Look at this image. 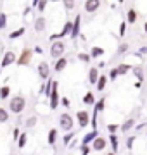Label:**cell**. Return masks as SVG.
<instances>
[{
  "mask_svg": "<svg viewBox=\"0 0 147 155\" xmlns=\"http://www.w3.org/2000/svg\"><path fill=\"white\" fill-rule=\"evenodd\" d=\"M99 136V131L97 129H92V131H88V133H85V136L81 138V145H90L94 140Z\"/></svg>",
  "mask_w": 147,
  "mask_h": 155,
  "instance_id": "4fadbf2b",
  "label": "cell"
},
{
  "mask_svg": "<svg viewBox=\"0 0 147 155\" xmlns=\"http://www.w3.org/2000/svg\"><path fill=\"white\" fill-rule=\"evenodd\" d=\"M38 76L45 81V79H49V76H50V66H49V62L42 61L38 64Z\"/></svg>",
  "mask_w": 147,
  "mask_h": 155,
  "instance_id": "9c48e42d",
  "label": "cell"
},
{
  "mask_svg": "<svg viewBox=\"0 0 147 155\" xmlns=\"http://www.w3.org/2000/svg\"><path fill=\"white\" fill-rule=\"evenodd\" d=\"M76 121H78V126L80 127H88V124H90V112H87V110H78L76 114Z\"/></svg>",
  "mask_w": 147,
  "mask_h": 155,
  "instance_id": "8992f818",
  "label": "cell"
},
{
  "mask_svg": "<svg viewBox=\"0 0 147 155\" xmlns=\"http://www.w3.org/2000/svg\"><path fill=\"white\" fill-rule=\"evenodd\" d=\"M45 26H47L45 17H36V19H35V31H36V33H42V31L45 29Z\"/></svg>",
  "mask_w": 147,
  "mask_h": 155,
  "instance_id": "e0dca14e",
  "label": "cell"
},
{
  "mask_svg": "<svg viewBox=\"0 0 147 155\" xmlns=\"http://www.w3.org/2000/svg\"><path fill=\"white\" fill-rule=\"evenodd\" d=\"M50 2H57V0H50Z\"/></svg>",
  "mask_w": 147,
  "mask_h": 155,
  "instance_id": "f907efd6",
  "label": "cell"
},
{
  "mask_svg": "<svg viewBox=\"0 0 147 155\" xmlns=\"http://www.w3.org/2000/svg\"><path fill=\"white\" fill-rule=\"evenodd\" d=\"M47 143L50 145V147H54L57 143V127H52L50 131H49V134H47Z\"/></svg>",
  "mask_w": 147,
  "mask_h": 155,
  "instance_id": "2e32d148",
  "label": "cell"
},
{
  "mask_svg": "<svg viewBox=\"0 0 147 155\" xmlns=\"http://www.w3.org/2000/svg\"><path fill=\"white\" fill-rule=\"evenodd\" d=\"M144 31H145V33H147V22H145V24H144Z\"/></svg>",
  "mask_w": 147,
  "mask_h": 155,
  "instance_id": "c3c4849f",
  "label": "cell"
},
{
  "mask_svg": "<svg viewBox=\"0 0 147 155\" xmlns=\"http://www.w3.org/2000/svg\"><path fill=\"white\" fill-rule=\"evenodd\" d=\"M85 105H95V95L92 93V91H87L83 95V100H81Z\"/></svg>",
  "mask_w": 147,
  "mask_h": 155,
  "instance_id": "ffe728a7",
  "label": "cell"
},
{
  "mask_svg": "<svg viewBox=\"0 0 147 155\" xmlns=\"http://www.w3.org/2000/svg\"><path fill=\"white\" fill-rule=\"evenodd\" d=\"M94 109H95V110H99V112L104 110V109H106V98H99V102H95Z\"/></svg>",
  "mask_w": 147,
  "mask_h": 155,
  "instance_id": "f546056e",
  "label": "cell"
},
{
  "mask_svg": "<svg viewBox=\"0 0 147 155\" xmlns=\"http://www.w3.org/2000/svg\"><path fill=\"white\" fill-rule=\"evenodd\" d=\"M140 86H142V83H140V81H137V83H135V88L140 90Z\"/></svg>",
  "mask_w": 147,
  "mask_h": 155,
  "instance_id": "bcb514c9",
  "label": "cell"
},
{
  "mask_svg": "<svg viewBox=\"0 0 147 155\" xmlns=\"http://www.w3.org/2000/svg\"><path fill=\"white\" fill-rule=\"evenodd\" d=\"M59 104H61L62 107H66V109H68V107L71 105V102H69V98H66V97H62V98H61V102H59Z\"/></svg>",
  "mask_w": 147,
  "mask_h": 155,
  "instance_id": "b9f144b4",
  "label": "cell"
},
{
  "mask_svg": "<svg viewBox=\"0 0 147 155\" xmlns=\"http://www.w3.org/2000/svg\"><path fill=\"white\" fill-rule=\"evenodd\" d=\"M26 109V98L23 95H16L14 98L9 100V112L12 114H21Z\"/></svg>",
  "mask_w": 147,
  "mask_h": 155,
  "instance_id": "6da1fadb",
  "label": "cell"
},
{
  "mask_svg": "<svg viewBox=\"0 0 147 155\" xmlns=\"http://www.w3.org/2000/svg\"><path fill=\"white\" fill-rule=\"evenodd\" d=\"M132 69H133V67L130 66V64H119L118 67H116V71H118V76H125V74H126V72H130Z\"/></svg>",
  "mask_w": 147,
  "mask_h": 155,
  "instance_id": "44dd1931",
  "label": "cell"
},
{
  "mask_svg": "<svg viewBox=\"0 0 147 155\" xmlns=\"http://www.w3.org/2000/svg\"><path fill=\"white\" fill-rule=\"evenodd\" d=\"M19 134H21V129H19V127H14V131H12V138H14V141H17Z\"/></svg>",
  "mask_w": 147,
  "mask_h": 155,
  "instance_id": "7bdbcfd3",
  "label": "cell"
},
{
  "mask_svg": "<svg viewBox=\"0 0 147 155\" xmlns=\"http://www.w3.org/2000/svg\"><path fill=\"white\" fill-rule=\"evenodd\" d=\"M47 4H49V0H40L38 5H36V9H38L40 12H43L45 11V7H47Z\"/></svg>",
  "mask_w": 147,
  "mask_h": 155,
  "instance_id": "f35d334b",
  "label": "cell"
},
{
  "mask_svg": "<svg viewBox=\"0 0 147 155\" xmlns=\"http://www.w3.org/2000/svg\"><path fill=\"white\" fill-rule=\"evenodd\" d=\"M31 57H33V50L26 47V48H23L21 55L16 59V64L17 66H29L31 64Z\"/></svg>",
  "mask_w": 147,
  "mask_h": 155,
  "instance_id": "5b68a950",
  "label": "cell"
},
{
  "mask_svg": "<svg viewBox=\"0 0 147 155\" xmlns=\"http://www.w3.org/2000/svg\"><path fill=\"white\" fill-rule=\"evenodd\" d=\"M90 145H80V152L81 155H90Z\"/></svg>",
  "mask_w": 147,
  "mask_h": 155,
  "instance_id": "8d00e7d4",
  "label": "cell"
},
{
  "mask_svg": "<svg viewBox=\"0 0 147 155\" xmlns=\"http://www.w3.org/2000/svg\"><path fill=\"white\" fill-rule=\"evenodd\" d=\"M59 127H61L62 131H73L74 129V119H73V116L71 114H61L59 116Z\"/></svg>",
  "mask_w": 147,
  "mask_h": 155,
  "instance_id": "7a4b0ae2",
  "label": "cell"
},
{
  "mask_svg": "<svg viewBox=\"0 0 147 155\" xmlns=\"http://www.w3.org/2000/svg\"><path fill=\"white\" fill-rule=\"evenodd\" d=\"M49 105H50L52 110H56L59 107V102H61V97H59V83L57 81H52V91H50V97H49Z\"/></svg>",
  "mask_w": 147,
  "mask_h": 155,
  "instance_id": "3957f363",
  "label": "cell"
},
{
  "mask_svg": "<svg viewBox=\"0 0 147 155\" xmlns=\"http://www.w3.org/2000/svg\"><path fill=\"white\" fill-rule=\"evenodd\" d=\"M135 124H137V121L133 119V117H130V119H126V121H125L123 124L119 126V131L126 134L128 131H130V129H133V127H135Z\"/></svg>",
  "mask_w": 147,
  "mask_h": 155,
  "instance_id": "7c38bea8",
  "label": "cell"
},
{
  "mask_svg": "<svg viewBox=\"0 0 147 155\" xmlns=\"http://www.w3.org/2000/svg\"><path fill=\"white\" fill-rule=\"evenodd\" d=\"M99 76H101V74H99V69H97V67H92L90 71H88V83L95 84L97 79H99Z\"/></svg>",
  "mask_w": 147,
  "mask_h": 155,
  "instance_id": "d6986e66",
  "label": "cell"
},
{
  "mask_svg": "<svg viewBox=\"0 0 147 155\" xmlns=\"http://www.w3.org/2000/svg\"><path fill=\"white\" fill-rule=\"evenodd\" d=\"M7 26V14L0 12V29H4Z\"/></svg>",
  "mask_w": 147,
  "mask_h": 155,
  "instance_id": "e575fe53",
  "label": "cell"
},
{
  "mask_svg": "<svg viewBox=\"0 0 147 155\" xmlns=\"http://www.w3.org/2000/svg\"><path fill=\"white\" fill-rule=\"evenodd\" d=\"M35 52H36V54H43V50H42V47H35Z\"/></svg>",
  "mask_w": 147,
  "mask_h": 155,
  "instance_id": "f6af8a7d",
  "label": "cell"
},
{
  "mask_svg": "<svg viewBox=\"0 0 147 155\" xmlns=\"http://www.w3.org/2000/svg\"><path fill=\"white\" fill-rule=\"evenodd\" d=\"M101 0H85V12H88V14H94L95 11H99V7H101Z\"/></svg>",
  "mask_w": 147,
  "mask_h": 155,
  "instance_id": "8fae6325",
  "label": "cell"
},
{
  "mask_svg": "<svg viewBox=\"0 0 147 155\" xmlns=\"http://www.w3.org/2000/svg\"><path fill=\"white\" fill-rule=\"evenodd\" d=\"M26 143H28V134L21 133V134H19V138H17V148H24Z\"/></svg>",
  "mask_w": 147,
  "mask_h": 155,
  "instance_id": "484cf974",
  "label": "cell"
},
{
  "mask_svg": "<svg viewBox=\"0 0 147 155\" xmlns=\"http://www.w3.org/2000/svg\"><path fill=\"white\" fill-rule=\"evenodd\" d=\"M38 2H40V0H33V4H31V5H33V7H36V5H38Z\"/></svg>",
  "mask_w": 147,
  "mask_h": 155,
  "instance_id": "7dc6e473",
  "label": "cell"
},
{
  "mask_svg": "<svg viewBox=\"0 0 147 155\" xmlns=\"http://www.w3.org/2000/svg\"><path fill=\"white\" fill-rule=\"evenodd\" d=\"M73 138H74V131H68V133H66V136H64V141H62V143L68 147V145L73 141Z\"/></svg>",
  "mask_w": 147,
  "mask_h": 155,
  "instance_id": "d6a6232c",
  "label": "cell"
},
{
  "mask_svg": "<svg viewBox=\"0 0 147 155\" xmlns=\"http://www.w3.org/2000/svg\"><path fill=\"white\" fill-rule=\"evenodd\" d=\"M137 17H138V14H137L135 9H130V11L126 12V22H128V24H133V22L137 21Z\"/></svg>",
  "mask_w": 147,
  "mask_h": 155,
  "instance_id": "603a6c76",
  "label": "cell"
},
{
  "mask_svg": "<svg viewBox=\"0 0 147 155\" xmlns=\"http://www.w3.org/2000/svg\"><path fill=\"white\" fill-rule=\"evenodd\" d=\"M36 124H38V117L36 116H29L28 119L24 121V127H26V129H31V127H35Z\"/></svg>",
  "mask_w": 147,
  "mask_h": 155,
  "instance_id": "7402d4cb",
  "label": "cell"
},
{
  "mask_svg": "<svg viewBox=\"0 0 147 155\" xmlns=\"http://www.w3.org/2000/svg\"><path fill=\"white\" fill-rule=\"evenodd\" d=\"M118 2H123V0H118Z\"/></svg>",
  "mask_w": 147,
  "mask_h": 155,
  "instance_id": "816d5d0a",
  "label": "cell"
},
{
  "mask_svg": "<svg viewBox=\"0 0 147 155\" xmlns=\"http://www.w3.org/2000/svg\"><path fill=\"white\" fill-rule=\"evenodd\" d=\"M116 78H118V71H116V67H114V69H111V71H109V76H108V79H111V81H114Z\"/></svg>",
  "mask_w": 147,
  "mask_h": 155,
  "instance_id": "60d3db41",
  "label": "cell"
},
{
  "mask_svg": "<svg viewBox=\"0 0 147 155\" xmlns=\"http://www.w3.org/2000/svg\"><path fill=\"white\" fill-rule=\"evenodd\" d=\"M64 52H66V43L61 41V40H56V41H52L50 45V55L52 59H59V57L64 55Z\"/></svg>",
  "mask_w": 147,
  "mask_h": 155,
  "instance_id": "277c9868",
  "label": "cell"
},
{
  "mask_svg": "<svg viewBox=\"0 0 147 155\" xmlns=\"http://www.w3.org/2000/svg\"><path fill=\"white\" fill-rule=\"evenodd\" d=\"M108 145H111V152L113 153H118V148H119V140H118V134H109L108 138Z\"/></svg>",
  "mask_w": 147,
  "mask_h": 155,
  "instance_id": "9a60e30c",
  "label": "cell"
},
{
  "mask_svg": "<svg viewBox=\"0 0 147 155\" xmlns=\"http://www.w3.org/2000/svg\"><path fill=\"white\" fill-rule=\"evenodd\" d=\"M24 31H26V28H19L17 31H12V33L9 35V38H11V40H16V38H19V36H23Z\"/></svg>",
  "mask_w": 147,
  "mask_h": 155,
  "instance_id": "4dcf8cb0",
  "label": "cell"
},
{
  "mask_svg": "<svg viewBox=\"0 0 147 155\" xmlns=\"http://www.w3.org/2000/svg\"><path fill=\"white\" fill-rule=\"evenodd\" d=\"M125 33H126V21H121V24H119V36H125Z\"/></svg>",
  "mask_w": 147,
  "mask_h": 155,
  "instance_id": "ab89813d",
  "label": "cell"
},
{
  "mask_svg": "<svg viewBox=\"0 0 147 155\" xmlns=\"http://www.w3.org/2000/svg\"><path fill=\"white\" fill-rule=\"evenodd\" d=\"M106 86H108V76L101 74V76H99V79H97V83H95V88L99 90V91H104V90H106Z\"/></svg>",
  "mask_w": 147,
  "mask_h": 155,
  "instance_id": "ac0fdd59",
  "label": "cell"
},
{
  "mask_svg": "<svg viewBox=\"0 0 147 155\" xmlns=\"http://www.w3.org/2000/svg\"><path fill=\"white\" fill-rule=\"evenodd\" d=\"M68 67V57H59V59H56V64H54V69H56V72H61L64 71Z\"/></svg>",
  "mask_w": 147,
  "mask_h": 155,
  "instance_id": "5bb4252c",
  "label": "cell"
},
{
  "mask_svg": "<svg viewBox=\"0 0 147 155\" xmlns=\"http://www.w3.org/2000/svg\"><path fill=\"white\" fill-rule=\"evenodd\" d=\"M108 147V140L106 138H102V136H97L94 141L90 143V148L92 150H95V152H102V150Z\"/></svg>",
  "mask_w": 147,
  "mask_h": 155,
  "instance_id": "ba28073f",
  "label": "cell"
},
{
  "mask_svg": "<svg viewBox=\"0 0 147 155\" xmlns=\"http://www.w3.org/2000/svg\"><path fill=\"white\" fill-rule=\"evenodd\" d=\"M78 59H80L81 62H85V64H88V62L92 61L90 54H85V52H80V54H78Z\"/></svg>",
  "mask_w": 147,
  "mask_h": 155,
  "instance_id": "1f68e13d",
  "label": "cell"
},
{
  "mask_svg": "<svg viewBox=\"0 0 147 155\" xmlns=\"http://www.w3.org/2000/svg\"><path fill=\"white\" fill-rule=\"evenodd\" d=\"M80 28H81V16L78 14V16L74 17V21H73V29H71V33H69L73 40H76V38L80 36V33H81V31H80Z\"/></svg>",
  "mask_w": 147,
  "mask_h": 155,
  "instance_id": "30bf717a",
  "label": "cell"
},
{
  "mask_svg": "<svg viewBox=\"0 0 147 155\" xmlns=\"http://www.w3.org/2000/svg\"><path fill=\"white\" fill-rule=\"evenodd\" d=\"M135 141H137V136H135V134H133V136H128V138H126L125 145H126V150H128V152H132V148H133Z\"/></svg>",
  "mask_w": 147,
  "mask_h": 155,
  "instance_id": "83f0119b",
  "label": "cell"
},
{
  "mask_svg": "<svg viewBox=\"0 0 147 155\" xmlns=\"http://www.w3.org/2000/svg\"><path fill=\"white\" fill-rule=\"evenodd\" d=\"M11 97V86H0V100H7Z\"/></svg>",
  "mask_w": 147,
  "mask_h": 155,
  "instance_id": "cb8c5ba5",
  "label": "cell"
},
{
  "mask_svg": "<svg viewBox=\"0 0 147 155\" xmlns=\"http://www.w3.org/2000/svg\"><path fill=\"white\" fill-rule=\"evenodd\" d=\"M62 4H64V9H66V11L74 9V0H62Z\"/></svg>",
  "mask_w": 147,
  "mask_h": 155,
  "instance_id": "d590c367",
  "label": "cell"
},
{
  "mask_svg": "<svg viewBox=\"0 0 147 155\" xmlns=\"http://www.w3.org/2000/svg\"><path fill=\"white\" fill-rule=\"evenodd\" d=\"M9 119H11L9 110H7V109H4V107H0V122H7Z\"/></svg>",
  "mask_w": 147,
  "mask_h": 155,
  "instance_id": "4316f807",
  "label": "cell"
},
{
  "mask_svg": "<svg viewBox=\"0 0 147 155\" xmlns=\"http://www.w3.org/2000/svg\"><path fill=\"white\" fill-rule=\"evenodd\" d=\"M140 54H147V47H142V48L138 50V55H140Z\"/></svg>",
  "mask_w": 147,
  "mask_h": 155,
  "instance_id": "ee69618b",
  "label": "cell"
},
{
  "mask_svg": "<svg viewBox=\"0 0 147 155\" xmlns=\"http://www.w3.org/2000/svg\"><path fill=\"white\" fill-rule=\"evenodd\" d=\"M132 71H133V74H135L137 79L142 83V81H144V69H142V67H133Z\"/></svg>",
  "mask_w": 147,
  "mask_h": 155,
  "instance_id": "f1b7e54d",
  "label": "cell"
},
{
  "mask_svg": "<svg viewBox=\"0 0 147 155\" xmlns=\"http://www.w3.org/2000/svg\"><path fill=\"white\" fill-rule=\"evenodd\" d=\"M101 55H104V48H101V47H92V50H90L92 59H99Z\"/></svg>",
  "mask_w": 147,
  "mask_h": 155,
  "instance_id": "d4e9b609",
  "label": "cell"
},
{
  "mask_svg": "<svg viewBox=\"0 0 147 155\" xmlns=\"http://www.w3.org/2000/svg\"><path fill=\"white\" fill-rule=\"evenodd\" d=\"M16 59H17V57H16V54L9 50V52H5V54H4V57H2V62H0V67L4 69V67H9L11 64H16Z\"/></svg>",
  "mask_w": 147,
  "mask_h": 155,
  "instance_id": "52a82bcc",
  "label": "cell"
},
{
  "mask_svg": "<svg viewBox=\"0 0 147 155\" xmlns=\"http://www.w3.org/2000/svg\"><path fill=\"white\" fill-rule=\"evenodd\" d=\"M108 155H116V153H113V152H109V153Z\"/></svg>",
  "mask_w": 147,
  "mask_h": 155,
  "instance_id": "681fc988",
  "label": "cell"
},
{
  "mask_svg": "<svg viewBox=\"0 0 147 155\" xmlns=\"http://www.w3.org/2000/svg\"><path fill=\"white\" fill-rule=\"evenodd\" d=\"M108 131H109V134H116L119 131V126L118 124H114V122L113 124H108Z\"/></svg>",
  "mask_w": 147,
  "mask_h": 155,
  "instance_id": "836d02e7",
  "label": "cell"
},
{
  "mask_svg": "<svg viewBox=\"0 0 147 155\" xmlns=\"http://www.w3.org/2000/svg\"><path fill=\"white\" fill-rule=\"evenodd\" d=\"M125 52H128V43H119V47H118V55H121V54H125Z\"/></svg>",
  "mask_w": 147,
  "mask_h": 155,
  "instance_id": "74e56055",
  "label": "cell"
}]
</instances>
